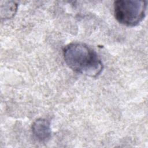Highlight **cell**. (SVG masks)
<instances>
[{
  "label": "cell",
  "mask_w": 148,
  "mask_h": 148,
  "mask_svg": "<svg viewBox=\"0 0 148 148\" xmlns=\"http://www.w3.org/2000/svg\"><path fill=\"white\" fill-rule=\"evenodd\" d=\"M65 62L73 71L85 76L96 77L103 69V64L97 53L83 43H71L63 49Z\"/></svg>",
  "instance_id": "obj_1"
},
{
  "label": "cell",
  "mask_w": 148,
  "mask_h": 148,
  "mask_svg": "<svg viewBox=\"0 0 148 148\" xmlns=\"http://www.w3.org/2000/svg\"><path fill=\"white\" fill-rule=\"evenodd\" d=\"M147 1L119 0L114 2V14L116 20L127 27H135L144 19Z\"/></svg>",
  "instance_id": "obj_2"
},
{
  "label": "cell",
  "mask_w": 148,
  "mask_h": 148,
  "mask_svg": "<svg viewBox=\"0 0 148 148\" xmlns=\"http://www.w3.org/2000/svg\"><path fill=\"white\" fill-rule=\"evenodd\" d=\"M32 132L35 138L39 142L48 140L51 136L50 122L45 119H38L32 125Z\"/></svg>",
  "instance_id": "obj_3"
},
{
  "label": "cell",
  "mask_w": 148,
  "mask_h": 148,
  "mask_svg": "<svg viewBox=\"0 0 148 148\" xmlns=\"http://www.w3.org/2000/svg\"><path fill=\"white\" fill-rule=\"evenodd\" d=\"M18 5L14 1H2L1 2V18L7 20L12 18L16 14Z\"/></svg>",
  "instance_id": "obj_4"
}]
</instances>
